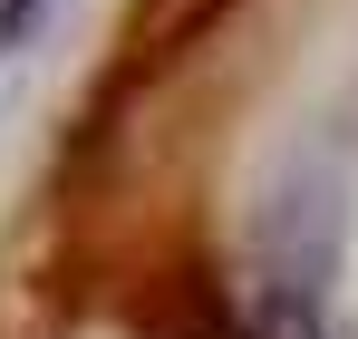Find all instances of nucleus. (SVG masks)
<instances>
[{
	"mask_svg": "<svg viewBox=\"0 0 358 339\" xmlns=\"http://www.w3.org/2000/svg\"><path fill=\"white\" fill-rule=\"evenodd\" d=\"M39 20H49V0H0V68L39 39Z\"/></svg>",
	"mask_w": 358,
	"mask_h": 339,
	"instance_id": "f03ea898",
	"label": "nucleus"
},
{
	"mask_svg": "<svg viewBox=\"0 0 358 339\" xmlns=\"http://www.w3.org/2000/svg\"><path fill=\"white\" fill-rule=\"evenodd\" d=\"M339 262H349V174L329 155H291L262 184V214H252V330L339 339L329 330Z\"/></svg>",
	"mask_w": 358,
	"mask_h": 339,
	"instance_id": "f257e3e1",
	"label": "nucleus"
}]
</instances>
